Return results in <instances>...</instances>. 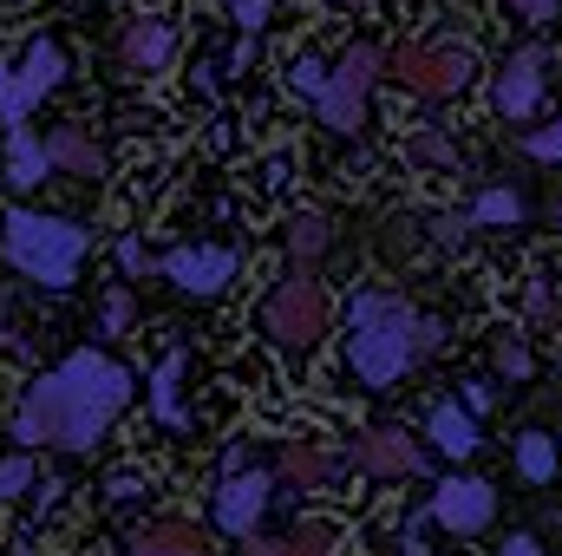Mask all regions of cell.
<instances>
[{"label":"cell","instance_id":"1","mask_svg":"<svg viewBox=\"0 0 562 556\" xmlns=\"http://www.w3.org/2000/svg\"><path fill=\"white\" fill-rule=\"evenodd\" d=\"M132 407V374L99 354V347H79L66 354L53 374H40L26 387V400L13 407V445L33 452V445H59V452H86L112 419Z\"/></svg>","mask_w":562,"mask_h":556},{"label":"cell","instance_id":"2","mask_svg":"<svg viewBox=\"0 0 562 556\" xmlns=\"http://www.w3.org/2000/svg\"><path fill=\"white\" fill-rule=\"evenodd\" d=\"M438 321H425L406 294L386 288H360L347 301V367L367 393H393L425 354L438 347Z\"/></svg>","mask_w":562,"mask_h":556},{"label":"cell","instance_id":"3","mask_svg":"<svg viewBox=\"0 0 562 556\" xmlns=\"http://www.w3.org/2000/svg\"><path fill=\"white\" fill-rule=\"evenodd\" d=\"M0 249L20 276H33L40 288H72L79 281V256H86V230L66 216H40V210H7Z\"/></svg>","mask_w":562,"mask_h":556},{"label":"cell","instance_id":"4","mask_svg":"<svg viewBox=\"0 0 562 556\" xmlns=\"http://www.w3.org/2000/svg\"><path fill=\"white\" fill-rule=\"evenodd\" d=\"M393 73H400V86H413L425 99H458L477 73V53L464 40H406L393 53Z\"/></svg>","mask_w":562,"mask_h":556},{"label":"cell","instance_id":"5","mask_svg":"<svg viewBox=\"0 0 562 556\" xmlns=\"http://www.w3.org/2000/svg\"><path fill=\"white\" fill-rule=\"evenodd\" d=\"M380 66H386V53H380V46H367V40L340 53V66L327 73V92L314 99V112H321V125H327V132H353V125L367 119V99H373Z\"/></svg>","mask_w":562,"mask_h":556},{"label":"cell","instance_id":"6","mask_svg":"<svg viewBox=\"0 0 562 556\" xmlns=\"http://www.w3.org/2000/svg\"><path fill=\"white\" fill-rule=\"evenodd\" d=\"M59 79H66V46H59L53 33L26 40L20 66L0 79V125H7V132H20V125H26V112H33V105H40Z\"/></svg>","mask_w":562,"mask_h":556},{"label":"cell","instance_id":"7","mask_svg":"<svg viewBox=\"0 0 562 556\" xmlns=\"http://www.w3.org/2000/svg\"><path fill=\"white\" fill-rule=\"evenodd\" d=\"M269 334H276L281 347H314L321 334H327V288L314 276H288L269 294Z\"/></svg>","mask_w":562,"mask_h":556},{"label":"cell","instance_id":"8","mask_svg":"<svg viewBox=\"0 0 562 556\" xmlns=\"http://www.w3.org/2000/svg\"><path fill=\"white\" fill-rule=\"evenodd\" d=\"M491 518H497V485H491V478L451 471V478L431 491V524H445L451 537H477V531H491Z\"/></svg>","mask_w":562,"mask_h":556},{"label":"cell","instance_id":"9","mask_svg":"<svg viewBox=\"0 0 562 556\" xmlns=\"http://www.w3.org/2000/svg\"><path fill=\"white\" fill-rule=\"evenodd\" d=\"M353 465H360L367 478H419L425 452L406 425H373V432L353 438Z\"/></svg>","mask_w":562,"mask_h":556},{"label":"cell","instance_id":"10","mask_svg":"<svg viewBox=\"0 0 562 556\" xmlns=\"http://www.w3.org/2000/svg\"><path fill=\"white\" fill-rule=\"evenodd\" d=\"M491 99H497V112H504L510 125L537 119V105H543V46H517V53L497 66Z\"/></svg>","mask_w":562,"mask_h":556},{"label":"cell","instance_id":"11","mask_svg":"<svg viewBox=\"0 0 562 556\" xmlns=\"http://www.w3.org/2000/svg\"><path fill=\"white\" fill-rule=\"evenodd\" d=\"M262 511H269V471L262 465H243V471H223V491H216V524L229 531V537H256V524H262Z\"/></svg>","mask_w":562,"mask_h":556},{"label":"cell","instance_id":"12","mask_svg":"<svg viewBox=\"0 0 562 556\" xmlns=\"http://www.w3.org/2000/svg\"><path fill=\"white\" fill-rule=\"evenodd\" d=\"M157 269H164V281H177L183 294H223L229 276H236V249H223V243H190V249H170Z\"/></svg>","mask_w":562,"mask_h":556},{"label":"cell","instance_id":"13","mask_svg":"<svg viewBox=\"0 0 562 556\" xmlns=\"http://www.w3.org/2000/svg\"><path fill=\"white\" fill-rule=\"evenodd\" d=\"M119 53H125V66H132V73H164V66L177 59V33H170V20L144 13V20H132V26H125Z\"/></svg>","mask_w":562,"mask_h":556},{"label":"cell","instance_id":"14","mask_svg":"<svg viewBox=\"0 0 562 556\" xmlns=\"http://www.w3.org/2000/svg\"><path fill=\"white\" fill-rule=\"evenodd\" d=\"M46 157H53V170H66V177H105V151H99V138H92L86 125H53Z\"/></svg>","mask_w":562,"mask_h":556},{"label":"cell","instance_id":"15","mask_svg":"<svg viewBox=\"0 0 562 556\" xmlns=\"http://www.w3.org/2000/svg\"><path fill=\"white\" fill-rule=\"evenodd\" d=\"M425 438H431L445 458H471V452L484 445V438H477V419L464 413L458 400H438V407L425 413Z\"/></svg>","mask_w":562,"mask_h":556},{"label":"cell","instance_id":"16","mask_svg":"<svg viewBox=\"0 0 562 556\" xmlns=\"http://www.w3.org/2000/svg\"><path fill=\"white\" fill-rule=\"evenodd\" d=\"M281 471H288L301 491H327L334 471H340V458H334L321 438H288V445H281Z\"/></svg>","mask_w":562,"mask_h":556},{"label":"cell","instance_id":"17","mask_svg":"<svg viewBox=\"0 0 562 556\" xmlns=\"http://www.w3.org/2000/svg\"><path fill=\"white\" fill-rule=\"evenodd\" d=\"M327 243H334V223L321 210H301L288 223V263H294V276H314V263L327 256Z\"/></svg>","mask_w":562,"mask_h":556},{"label":"cell","instance_id":"18","mask_svg":"<svg viewBox=\"0 0 562 556\" xmlns=\"http://www.w3.org/2000/svg\"><path fill=\"white\" fill-rule=\"evenodd\" d=\"M517 478L524 485H550L562 471V438H550V432H517Z\"/></svg>","mask_w":562,"mask_h":556},{"label":"cell","instance_id":"19","mask_svg":"<svg viewBox=\"0 0 562 556\" xmlns=\"http://www.w3.org/2000/svg\"><path fill=\"white\" fill-rule=\"evenodd\" d=\"M46 170H53L46 144L33 138L26 125H20V132H7V184H13V190H33V184H40Z\"/></svg>","mask_w":562,"mask_h":556},{"label":"cell","instance_id":"20","mask_svg":"<svg viewBox=\"0 0 562 556\" xmlns=\"http://www.w3.org/2000/svg\"><path fill=\"white\" fill-rule=\"evenodd\" d=\"M132 556H203L196 524H150L132 537Z\"/></svg>","mask_w":562,"mask_h":556},{"label":"cell","instance_id":"21","mask_svg":"<svg viewBox=\"0 0 562 556\" xmlns=\"http://www.w3.org/2000/svg\"><path fill=\"white\" fill-rule=\"evenodd\" d=\"M177 380H183V347H170V354L157 360V374H150V413L164 419V425H183V407H177Z\"/></svg>","mask_w":562,"mask_h":556},{"label":"cell","instance_id":"22","mask_svg":"<svg viewBox=\"0 0 562 556\" xmlns=\"http://www.w3.org/2000/svg\"><path fill=\"white\" fill-rule=\"evenodd\" d=\"M406 157H413V164H431V170H458V164H464V157H458V144L445 138V132H431V125L406 138Z\"/></svg>","mask_w":562,"mask_h":556},{"label":"cell","instance_id":"23","mask_svg":"<svg viewBox=\"0 0 562 556\" xmlns=\"http://www.w3.org/2000/svg\"><path fill=\"white\" fill-rule=\"evenodd\" d=\"M477 223H524V197L517 190H484L477 203H471V230Z\"/></svg>","mask_w":562,"mask_h":556},{"label":"cell","instance_id":"24","mask_svg":"<svg viewBox=\"0 0 562 556\" xmlns=\"http://www.w3.org/2000/svg\"><path fill=\"white\" fill-rule=\"evenodd\" d=\"M524 314H530L537 327L562 334V288H557V281H530V294H524Z\"/></svg>","mask_w":562,"mask_h":556},{"label":"cell","instance_id":"25","mask_svg":"<svg viewBox=\"0 0 562 556\" xmlns=\"http://www.w3.org/2000/svg\"><path fill=\"white\" fill-rule=\"evenodd\" d=\"M33 485H40L33 452H7V458H0V498H26Z\"/></svg>","mask_w":562,"mask_h":556},{"label":"cell","instance_id":"26","mask_svg":"<svg viewBox=\"0 0 562 556\" xmlns=\"http://www.w3.org/2000/svg\"><path fill=\"white\" fill-rule=\"evenodd\" d=\"M288 86H294V92H307V99H321V92H327V66H321L314 53H301V59L288 66Z\"/></svg>","mask_w":562,"mask_h":556},{"label":"cell","instance_id":"27","mask_svg":"<svg viewBox=\"0 0 562 556\" xmlns=\"http://www.w3.org/2000/svg\"><path fill=\"white\" fill-rule=\"evenodd\" d=\"M132 314H138V308H132V288H112V294H105V308H99V334H125V327H132Z\"/></svg>","mask_w":562,"mask_h":556},{"label":"cell","instance_id":"28","mask_svg":"<svg viewBox=\"0 0 562 556\" xmlns=\"http://www.w3.org/2000/svg\"><path fill=\"white\" fill-rule=\"evenodd\" d=\"M327 551H334V531H327V524H301V531L281 544V556H327Z\"/></svg>","mask_w":562,"mask_h":556},{"label":"cell","instance_id":"29","mask_svg":"<svg viewBox=\"0 0 562 556\" xmlns=\"http://www.w3.org/2000/svg\"><path fill=\"white\" fill-rule=\"evenodd\" d=\"M497 374H504V380H530V374H537L530 347H524V341H497Z\"/></svg>","mask_w":562,"mask_h":556},{"label":"cell","instance_id":"30","mask_svg":"<svg viewBox=\"0 0 562 556\" xmlns=\"http://www.w3.org/2000/svg\"><path fill=\"white\" fill-rule=\"evenodd\" d=\"M425 223H431V243H464L471 236V210H438Z\"/></svg>","mask_w":562,"mask_h":556},{"label":"cell","instance_id":"31","mask_svg":"<svg viewBox=\"0 0 562 556\" xmlns=\"http://www.w3.org/2000/svg\"><path fill=\"white\" fill-rule=\"evenodd\" d=\"M524 151H530V157H543V164H562V119H557V125H543V132H530Z\"/></svg>","mask_w":562,"mask_h":556},{"label":"cell","instance_id":"32","mask_svg":"<svg viewBox=\"0 0 562 556\" xmlns=\"http://www.w3.org/2000/svg\"><path fill=\"white\" fill-rule=\"evenodd\" d=\"M504 7H510L517 20H530V26H550L562 13V0H504Z\"/></svg>","mask_w":562,"mask_h":556},{"label":"cell","instance_id":"33","mask_svg":"<svg viewBox=\"0 0 562 556\" xmlns=\"http://www.w3.org/2000/svg\"><path fill=\"white\" fill-rule=\"evenodd\" d=\"M105 498H112V504H138V498H150V478H132V471H119V478L105 485Z\"/></svg>","mask_w":562,"mask_h":556},{"label":"cell","instance_id":"34","mask_svg":"<svg viewBox=\"0 0 562 556\" xmlns=\"http://www.w3.org/2000/svg\"><path fill=\"white\" fill-rule=\"evenodd\" d=\"M223 7H229V13L243 20V33H256V26H269V13H276L269 0H223Z\"/></svg>","mask_w":562,"mask_h":556},{"label":"cell","instance_id":"35","mask_svg":"<svg viewBox=\"0 0 562 556\" xmlns=\"http://www.w3.org/2000/svg\"><path fill=\"white\" fill-rule=\"evenodd\" d=\"M491 407H497V387H491V380H464V413L484 419Z\"/></svg>","mask_w":562,"mask_h":556},{"label":"cell","instance_id":"36","mask_svg":"<svg viewBox=\"0 0 562 556\" xmlns=\"http://www.w3.org/2000/svg\"><path fill=\"white\" fill-rule=\"evenodd\" d=\"M119 269H125V276H144V269H150V256H144L138 236H125V243H119Z\"/></svg>","mask_w":562,"mask_h":556},{"label":"cell","instance_id":"37","mask_svg":"<svg viewBox=\"0 0 562 556\" xmlns=\"http://www.w3.org/2000/svg\"><path fill=\"white\" fill-rule=\"evenodd\" d=\"M497 556H543V544H537L530 531H510V537H504V551H497Z\"/></svg>","mask_w":562,"mask_h":556},{"label":"cell","instance_id":"38","mask_svg":"<svg viewBox=\"0 0 562 556\" xmlns=\"http://www.w3.org/2000/svg\"><path fill=\"white\" fill-rule=\"evenodd\" d=\"M243 556H281V544H256V537H249V544H243Z\"/></svg>","mask_w":562,"mask_h":556}]
</instances>
